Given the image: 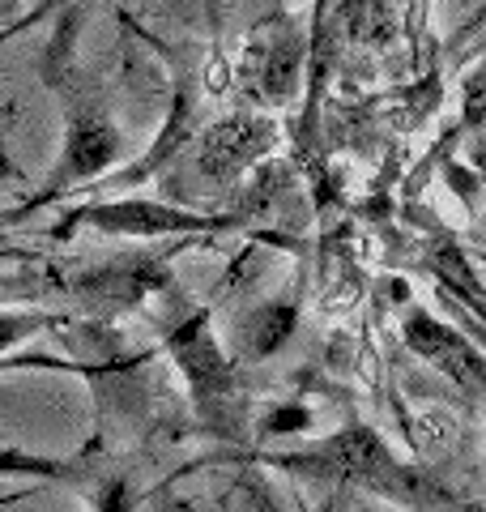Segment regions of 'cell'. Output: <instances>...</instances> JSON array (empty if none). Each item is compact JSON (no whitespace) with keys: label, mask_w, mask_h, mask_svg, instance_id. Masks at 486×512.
Listing matches in <instances>:
<instances>
[{"label":"cell","mask_w":486,"mask_h":512,"mask_svg":"<svg viewBox=\"0 0 486 512\" xmlns=\"http://www.w3.org/2000/svg\"><path fill=\"white\" fill-rule=\"evenodd\" d=\"M0 167H5V154H0Z\"/></svg>","instance_id":"9a60e30c"},{"label":"cell","mask_w":486,"mask_h":512,"mask_svg":"<svg viewBox=\"0 0 486 512\" xmlns=\"http://www.w3.org/2000/svg\"><path fill=\"white\" fill-rule=\"evenodd\" d=\"M482 22H486V5H482V9H478V18H474V22H469V26H465V30H461V39H465V35H474V30H478V26H482Z\"/></svg>","instance_id":"5bb4252c"},{"label":"cell","mask_w":486,"mask_h":512,"mask_svg":"<svg viewBox=\"0 0 486 512\" xmlns=\"http://www.w3.org/2000/svg\"><path fill=\"white\" fill-rule=\"evenodd\" d=\"M273 466L295 470V474H312V478L354 483V487L380 491V495H388V500H410V495H423V487H427L423 474H414L405 461H397L393 453H388V444L363 423L337 431L333 440L307 448V453L273 457Z\"/></svg>","instance_id":"7a4b0ae2"},{"label":"cell","mask_w":486,"mask_h":512,"mask_svg":"<svg viewBox=\"0 0 486 512\" xmlns=\"http://www.w3.org/2000/svg\"><path fill=\"white\" fill-rule=\"evenodd\" d=\"M299 64H303V43L290 39V30H282L278 43L269 47V60H265V73H261V86H265L269 99H286V94H295Z\"/></svg>","instance_id":"52a82bcc"},{"label":"cell","mask_w":486,"mask_h":512,"mask_svg":"<svg viewBox=\"0 0 486 512\" xmlns=\"http://www.w3.org/2000/svg\"><path fill=\"white\" fill-rule=\"evenodd\" d=\"M94 512H137L133 508V491H128L124 478H107L103 491L94 495Z\"/></svg>","instance_id":"8fae6325"},{"label":"cell","mask_w":486,"mask_h":512,"mask_svg":"<svg viewBox=\"0 0 486 512\" xmlns=\"http://www.w3.org/2000/svg\"><path fill=\"white\" fill-rule=\"evenodd\" d=\"M469 167H474L478 184L486 192V133H469Z\"/></svg>","instance_id":"4fadbf2b"},{"label":"cell","mask_w":486,"mask_h":512,"mask_svg":"<svg viewBox=\"0 0 486 512\" xmlns=\"http://www.w3.org/2000/svg\"><path fill=\"white\" fill-rule=\"evenodd\" d=\"M401 333H405V346H410L414 355H423L435 372H444L465 397L486 402V355L465 338V333L444 325V320H435L427 308L405 312Z\"/></svg>","instance_id":"5b68a950"},{"label":"cell","mask_w":486,"mask_h":512,"mask_svg":"<svg viewBox=\"0 0 486 512\" xmlns=\"http://www.w3.org/2000/svg\"><path fill=\"white\" fill-rule=\"evenodd\" d=\"M295 333V303H265L252 320V333H248V350L256 359L282 350V342Z\"/></svg>","instance_id":"ba28073f"},{"label":"cell","mask_w":486,"mask_h":512,"mask_svg":"<svg viewBox=\"0 0 486 512\" xmlns=\"http://www.w3.org/2000/svg\"><path fill=\"white\" fill-rule=\"evenodd\" d=\"M167 342H171V355L180 359L184 376L192 384L197 410L218 423L214 431L235 427V414H231V406H235V376H231V367L222 363V350H218L214 333H209V325H205V312L188 316L184 325H175V333Z\"/></svg>","instance_id":"277c9868"},{"label":"cell","mask_w":486,"mask_h":512,"mask_svg":"<svg viewBox=\"0 0 486 512\" xmlns=\"http://www.w3.org/2000/svg\"><path fill=\"white\" fill-rule=\"evenodd\" d=\"M81 26H86L81 9H69L56 22L52 39H47V52H43V77L64 94V120H69L64 124L60 163L43 180V188L35 192V197H30L26 205H18V210L0 214V222L30 218L35 210H43V205L60 201L64 192H73V188L90 184V180H103V171L124 158V133L116 128V120H111V107L99 99V90L81 86L77 56H73Z\"/></svg>","instance_id":"6da1fadb"},{"label":"cell","mask_w":486,"mask_h":512,"mask_svg":"<svg viewBox=\"0 0 486 512\" xmlns=\"http://www.w3.org/2000/svg\"><path fill=\"white\" fill-rule=\"evenodd\" d=\"M307 427H312V410L307 406H278L265 419L269 436H290V431H307Z\"/></svg>","instance_id":"30bf717a"},{"label":"cell","mask_w":486,"mask_h":512,"mask_svg":"<svg viewBox=\"0 0 486 512\" xmlns=\"http://www.w3.org/2000/svg\"><path fill=\"white\" fill-rule=\"evenodd\" d=\"M278 128L261 116H235V120H218L201 133V154L197 163L209 180H235L239 171H248L256 158L273 150Z\"/></svg>","instance_id":"8992f818"},{"label":"cell","mask_w":486,"mask_h":512,"mask_svg":"<svg viewBox=\"0 0 486 512\" xmlns=\"http://www.w3.org/2000/svg\"><path fill=\"white\" fill-rule=\"evenodd\" d=\"M43 320H35V316H18V312H0V350L5 346H13V342H22L30 329H39Z\"/></svg>","instance_id":"7c38bea8"},{"label":"cell","mask_w":486,"mask_h":512,"mask_svg":"<svg viewBox=\"0 0 486 512\" xmlns=\"http://www.w3.org/2000/svg\"><path fill=\"white\" fill-rule=\"evenodd\" d=\"M0 244H5V235H0Z\"/></svg>","instance_id":"2e32d148"},{"label":"cell","mask_w":486,"mask_h":512,"mask_svg":"<svg viewBox=\"0 0 486 512\" xmlns=\"http://www.w3.org/2000/svg\"><path fill=\"white\" fill-rule=\"evenodd\" d=\"M77 227H94L107 235H133V239H158V235H209L231 227V218H209L197 210H175L162 201H94V205H77L64 214V227L56 235H73Z\"/></svg>","instance_id":"3957f363"},{"label":"cell","mask_w":486,"mask_h":512,"mask_svg":"<svg viewBox=\"0 0 486 512\" xmlns=\"http://www.w3.org/2000/svg\"><path fill=\"white\" fill-rule=\"evenodd\" d=\"M461 133H486V56L461 82Z\"/></svg>","instance_id":"9c48e42d"}]
</instances>
